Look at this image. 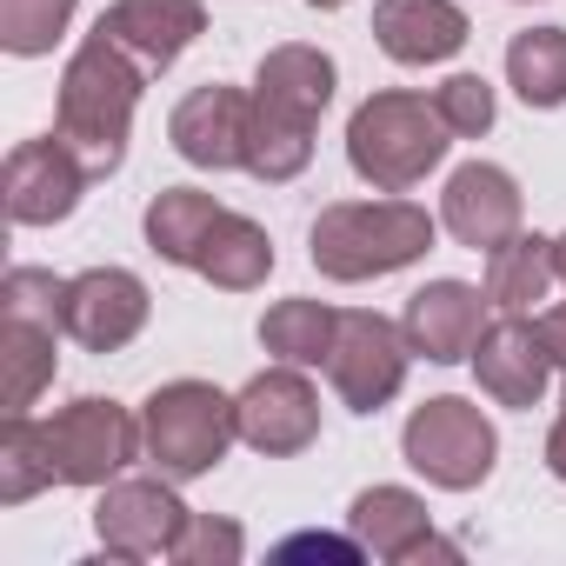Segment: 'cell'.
Instances as JSON below:
<instances>
[{"mask_svg": "<svg viewBox=\"0 0 566 566\" xmlns=\"http://www.w3.org/2000/svg\"><path fill=\"white\" fill-rule=\"evenodd\" d=\"M334 101V61L321 48H273L253 74V140L247 174L253 180H294L314 160V127Z\"/></svg>", "mask_w": 566, "mask_h": 566, "instance_id": "obj_1", "label": "cell"}, {"mask_svg": "<svg viewBox=\"0 0 566 566\" xmlns=\"http://www.w3.org/2000/svg\"><path fill=\"white\" fill-rule=\"evenodd\" d=\"M140 61L127 48H114L101 28L81 41V54L67 61L61 74V140L81 154V167L94 180H107L120 160H127V127H134V107H140Z\"/></svg>", "mask_w": 566, "mask_h": 566, "instance_id": "obj_2", "label": "cell"}, {"mask_svg": "<svg viewBox=\"0 0 566 566\" xmlns=\"http://www.w3.org/2000/svg\"><path fill=\"white\" fill-rule=\"evenodd\" d=\"M433 247V213L413 200H340L314 220V266L327 280H380Z\"/></svg>", "mask_w": 566, "mask_h": 566, "instance_id": "obj_3", "label": "cell"}, {"mask_svg": "<svg viewBox=\"0 0 566 566\" xmlns=\"http://www.w3.org/2000/svg\"><path fill=\"white\" fill-rule=\"evenodd\" d=\"M453 127L440 120V107L427 94H374L360 101V114L347 120V160L367 187L380 193H407L413 180H427L447 160Z\"/></svg>", "mask_w": 566, "mask_h": 566, "instance_id": "obj_4", "label": "cell"}, {"mask_svg": "<svg viewBox=\"0 0 566 566\" xmlns=\"http://www.w3.org/2000/svg\"><path fill=\"white\" fill-rule=\"evenodd\" d=\"M140 440H147V460L160 467V480H200L227 460V447L240 440V420H233V400L213 394L207 380H174L147 400Z\"/></svg>", "mask_w": 566, "mask_h": 566, "instance_id": "obj_5", "label": "cell"}, {"mask_svg": "<svg viewBox=\"0 0 566 566\" xmlns=\"http://www.w3.org/2000/svg\"><path fill=\"white\" fill-rule=\"evenodd\" d=\"M400 447H407V467H413V473H427V480H433V486H447V493L480 486V480L493 473V453H500L493 420H486L473 400H453V394H447V400L413 407V420H407Z\"/></svg>", "mask_w": 566, "mask_h": 566, "instance_id": "obj_6", "label": "cell"}, {"mask_svg": "<svg viewBox=\"0 0 566 566\" xmlns=\"http://www.w3.org/2000/svg\"><path fill=\"white\" fill-rule=\"evenodd\" d=\"M41 433H48L54 486H107L147 447L140 440V420L127 407H114V400H74L54 420H41Z\"/></svg>", "mask_w": 566, "mask_h": 566, "instance_id": "obj_7", "label": "cell"}, {"mask_svg": "<svg viewBox=\"0 0 566 566\" xmlns=\"http://www.w3.org/2000/svg\"><path fill=\"white\" fill-rule=\"evenodd\" d=\"M187 526H193V513L160 480H107V493L94 506V533L114 559H174Z\"/></svg>", "mask_w": 566, "mask_h": 566, "instance_id": "obj_8", "label": "cell"}, {"mask_svg": "<svg viewBox=\"0 0 566 566\" xmlns=\"http://www.w3.org/2000/svg\"><path fill=\"white\" fill-rule=\"evenodd\" d=\"M407 334L380 314H340V334H334V354H327V380L334 394L354 407V413H380L400 380H407Z\"/></svg>", "mask_w": 566, "mask_h": 566, "instance_id": "obj_9", "label": "cell"}, {"mask_svg": "<svg viewBox=\"0 0 566 566\" xmlns=\"http://www.w3.org/2000/svg\"><path fill=\"white\" fill-rule=\"evenodd\" d=\"M233 420H240V440L266 460H287V453H307L314 433H321V400L307 387L301 367L280 360L273 374L247 380V394L233 400Z\"/></svg>", "mask_w": 566, "mask_h": 566, "instance_id": "obj_10", "label": "cell"}, {"mask_svg": "<svg viewBox=\"0 0 566 566\" xmlns=\"http://www.w3.org/2000/svg\"><path fill=\"white\" fill-rule=\"evenodd\" d=\"M147 327V287L127 266H87L67 280L61 301V334L87 354H120Z\"/></svg>", "mask_w": 566, "mask_h": 566, "instance_id": "obj_11", "label": "cell"}, {"mask_svg": "<svg viewBox=\"0 0 566 566\" xmlns=\"http://www.w3.org/2000/svg\"><path fill=\"white\" fill-rule=\"evenodd\" d=\"M94 174L81 167V154L61 140V134H48V140H21L14 154H8V167H0V193H8V213L21 220V227H54V220H67L74 207H81V187H87Z\"/></svg>", "mask_w": 566, "mask_h": 566, "instance_id": "obj_12", "label": "cell"}, {"mask_svg": "<svg viewBox=\"0 0 566 566\" xmlns=\"http://www.w3.org/2000/svg\"><path fill=\"white\" fill-rule=\"evenodd\" d=\"M440 220H447V233H453L460 247H473V253L506 247V240L520 233V187H513V174L493 167V160H467V167L447 180V193H440Z\"/></svg>", "mask_w": 566, "mask_h": 566, "instance_id": "obj_13", "label": "cell"}, {"mask_svg": "<svg viewBox=\"0 0 566 566\" xmlns=\"http://www.w3.org/2000/svg\"><path fill=\"white\" fill-rule=\"evenodd\" d=\"M486 307H493L486 287H467V280H433V287H420V294L407 301L400 334H407V347L427 354L433 367H453V360H467V354L480 347Z\"/></svg>", "mask_w": 566, "mask_h": 566, "instance_id": "obj_14", "label": "cell"}, {"mask_svg": "<svg viewBox=\"0 0 566 566\" xmlns=\"http://www.w3.org/2000/svg\"><path fill=\"white\" fill-rule=\"evenodd\" d=\"M247 140H253V101L240 87H193L174 107V147H180V160H193L207 174L247 167Z\"/></svg>", "mask_w": 566, "mask_h": 566, "instance_id": "obj_15", "label": "cell"}, {"mask_svg": "<svg viewBox=\"0 0 566 566\" xmlns=\"http://www.w3.org/2000/svg\"><path fill=\"white\" fill-rule=\"evenodd\" d=\"M101 34L127 48L147 74H160L207 34V8L200 0H114L101 14Z\"/></svg>", "mask_w": 566, "mask_h": 566, "instance_id": "obj_16", "label": "cell"}, {"mask_svg": "<svg viewBox=\"0 0 566 566\" xmlns=\"http://www.w3.org/2000/svg\"><path fill=\"white\" fill-rule=\"evenodd\" d=\"M347 520H354V539H360L367 553L394 559V566H407V559H460V546L433 539L427 500H413L407 486H367Z\"/></svg>", "mask_w": 566, "mask_h": 566, "instance_id": "obj_17", "label": "cell"}, {"mask_svg": "<svg viewBox=\"0 0 566 566\" xmlns=\"http://www.w3.org/2000/svg\"><path fill=\"white\" fill-rule=\"evenodd\" d=\"M473 367H480L486 400H500V407H539L546 374H553V360H546V347H539V334H533L526 314H500V321L480 334Z\"/></svg>", "mask_w": 566, "mask_h": 566, "instance_id": "obj_18", "label": "cell"}, {"mask_svg": "<svg viewBox=\"0 0 566 566\" xmlns=\"http://www.w3.org/2000/svg\"><path fill=\"white\" fill-rule=\"evenodd\" d=\"M374 41L400 67H433V61H453L467 48V14L453 0H380Z\"/></svg>", "mask_w": 566, "mask_h": 566, "instance_id": "obj_19", "label": "cell"}, {"mask_svg": "<svg viewBox=\"0 0 566 566\" xmlns=\"http://www.w3.org/2000/svg\"><path fill=\"white\" fill-rule=\"evenodd\" d=\"M553 280H559V260H553V240L539 233H513L506 247L486 253V301L500 314H533Z\"/></svg>", "mask_w": 566, "mask_h": 566, "instance_id": "obj_20", "label": "cell"}, {"mask_svg": "<svg viewBox=\"0 0 566 566\" xmlns=\"http://www.w3.org/2000/svg\"><path fill=\"white\" fill-rule=\"evenodd\" d=\"M54 334L48 321H21V314H0V407L28 413L41 400V387L54 380Z\"/></svg>", "mask_w": 566, "mask_h": 566, "instance_id": "obj_21", "label": "cell"}, {"mask_svg": "<svg viewBox=\"0 0 566 566\" xmlns=\"http://www.w3.org/2000/svg\"><path fill=\"white\" fill-rule=\"evenodd\" d=\"M193 273H207L213 287H227V294L260 287V280L273 273V240H266V227H253L247 213H227V207H220V220H213V233H207Z\"/></svg>", "mask_w": 566, "mask_h": 566, "instance_id": "obj_22", "label": "cell"}, {"mask_svg": "<svg viewBox=\"0 0 566 566\" xmlns=\"http://www.w3.org/2000/svg\"><path fill=\"white\" fill-rule=\"evenodd\" d=\"M334 334H340V307L327 301H280L260 314V347L287 367H327Z\"/></svg>", "mask_w": 566, "mask_h": 566, "instance_id": "obj_23", "label": "cell"}, {"mask_svg": "<svg viewBox=\"0 0 566 566\" xmlns=\"http://www.w3.org/2000/svg\"><path fill=\"white\" fill-rule=\"evenodd\" d=\"M213 220H220V200H213V193H200V187H167V193H154V207H147V247H154L160 260H174V266H193L200 247H207V233H213Z\"/></svg>", "mask_w": 566, "mask_h": 566, "instance_id": "obj_24", "label": "cell"}, {"mask_svg": "<svg viewBox=\"0 0 566 566\" xmlns=\"http://www.w3.org/2000/svg\"><path fill=\"white\" fill-rule=\"evenodd\" d=\"M506 81L526 107H559L566 101V28H533L513 34L506 48Z\"/></svg>", "mask_w": 566, "mask_h": 566, "instance_id": "obj_25", "label": "cell"}, {"mask_svg": "<svg viewBox=\"0 0 566 566\" xmlns=\"http://www.w3.org/2000/svg\"><path fill=\"white\" fill-rule=\"evenodd\" d=\"M41 486H54L48 433H41V420H28V413H8V427H0V500H8V506H21V500H34Z\"/></svg>", "mask_w": 566, "mask_h": 566, "instance_id": "obj_26", "label": "cell"}, {"mask_svg": "<svg viewBox=\"0 0 566 566\" xmlns=\"http://www.w3.org/2000/svg\"><path fill=\"white\" fill-rule=\"evenodd\" d=\"M67 21H74V0H0V48L8 54H48Z\"/></svg>", "mask_w": 566, "mask_h": 566, "instance_id": "obj_27", "label": "cell"}, {"mask_svg": "<svg viewBox=\"0 0 566 566\" xmlns=\"http://www.w3.org/2000/svg\"><path fill=\"white\" fill-rule=\"evenodd\" d=\"M61 301H67V280H54L48 266H14L8 280H0V314L61 327Z\"/></svg>", "mask_w": 566, "mask_h": 566, "instance_id": "obj_28", "label": "cell"}, {"mask_svg": "<svg viewBox=\"0 0 566 566\" xmlns=\"http://www.w3.org/2000/svg\"><path fill=\"white\" fill-rule=\"evenodd\" d=\"M433 107H440V120H447L460 140H480V134L493 127V87H486L480 74H453L447 87H433Z\"/></svg>", "mask_w": 566, "mask_h": 566, "instance_id": "obj_29", "label": "cell"}, {"mask_svg": "<svg viewBox=\"0 0 566 566\" xmlns=\"http://www.w3.org/2000/svg\"><path fill=\"white\" fill-rule=\"evenodd\" d=\"M240 546H247V539H240V526H233V520H207V513H200V520L187 526V539H180V553H174V559H187V566H207V559L233 566V559H240Z\"/></svg>", "mask_w": 566, "mask_h": 566, "instance_id": "obj_30", "label": "cell"}, {"mask_svg": "<svg viewBox=\"0 0 566 566\" xmlns=\"http://www.w3.org/2000/svg\"><path fill=\"white\" fill-rule=\"evenodd\" d=\"M533 334H539L546 360H553V367H566V301H559V307H546V314L533 321Z\"/></svg>", "mask_w": 566, "mask_h": 566, "instance_id": "obj_31", "label": "cell"}, {"mask_svg": "<svg viewBox=\"0 0 566 566\" xmlns=\"http://www.w3.org/2000/svg\"><path fill=\"white\" fill-rule=\"evenodd\" d=\"M546 467H553V480H566V413H559L553 433H546Z\"/></svg>", "mask_w": 566, "mask_h": 566, "instance_id": "obj_32", "label": "cell"}, {"mask_svg": "<svg viewBox=\"0 0 566 566\" xmlns=\"http://www.w3.org/2000/svg\"><path fill=\"white\" fill-rule=\"evenodd\" d=\"M553 260H559V280H566V233L553 240Z\"/></svg>", "mask_w": 566, "mask_h": 566, "instance_id": "obj_33", "label": "cell"}, {"mask_svg": "<svg viewBox=\"0 0 566 566\" xmlns=\"http://www.w3.org/2000/svg\"><path fill=\"white\" fill-rule=\"evenodd\" d=\"M307 8H347V0H307Z\"/></svg>", "mask_w": 566, "mask_h": 566, "instance_id": "obj_34", "label": "cell"}]
</instances>
